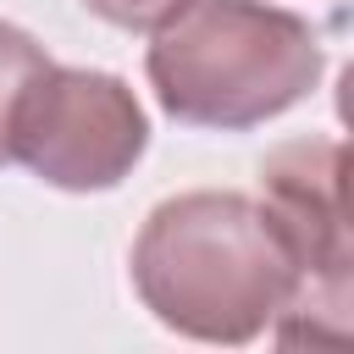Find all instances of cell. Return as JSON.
Wrapping results in <instances>:
<instances>
[{
	"label": "cell",
	"instance_id": "cell-1",
	"mask_svg": "<svg viewBox=\"0 0 354 354\" xmlns=\"http://www.w3.org/2000/svg\"><path fill=\"white\" fill-rule=\"evenodd\" d=\"M133 288L160 326L194 343H254L293 299V260L260 199L194 188L144 216Z\"/></svg>",
	"mask_w": 354,
	"mask_h": 354
},
{
	"label": "cell",
	"instance_id": "cell-6",
	"mask_svg": "<svg viewBox=\"0 0 354 354\" xmlns=\"http://www.w3.org/2000/svg\"><path fill=\"white\" fill-rule=\"evenodd\" d=\"M100 22H111V28H127V33H149L160 17H171L183 0H83Z\"/></svg>",
	"mask_w": 354,
	"mask_h": 354
},
{
	"label": "cell",
	"instance_id": "cell-4",
	"mask_svg": "<svg viewBox=\"0 0 354 354\" xmlns=\"http://www.w3.org/2000/svg\"><path fill=\"white\" fill-rule=\"evenodd\" d=\"M149 149V116L116 72L44 61L11 111V160L61 194H105Z\"/></svg>",
	"mask_w": 354,
	"mask_h": 354
},
{
	"label": "cell",
	"instance_id": "cell-5",
	"mask_svg": "<svg viewBox=\"0 0 354 354\" xmlns=\"http://www.w3.org/2000/svg\"><path fill=\"white\" fill-rule=\"evenodd\" d=\"M44 44L33 33H22L17 22H0V166L11 160V111L28 88V77L44 66Z\"/></svg>",
	"mask_w": 354,
	"mask_h": 354
},
{
	"label": "cell",
	"instance_id": "cell-2",
	"mask_svg": "<svg viewBox=\"0 0 354 354\" xmlns=\"http://www.w3.org/2000/svg\"><path fill=\"white\" fill-rule=\"evenodd\" d=\"M326 55L299 11L266 0H183L149 28L144 77L183 127L243 133L293 111Z\"/></svg>",
	"mask_w": 354,
	"mask_h": 354
},
{
	"label": "cell",
	"instance_id": "cell-3",
	"mask_svg": "<svg viewBox=\"0 0 354 354\" xmlns=\"http://www.w3.org/2000/svg\"><path fill=\"white\" fill-rule=\"evenodd\" d=\"M260 205L271 210L293 260V299L271 321L277 343H326V348L348 343L354 254L343 221V144L337 138L282 144L260 166Z\"/></svg>",
	"mask_w": 354,
	"mask_h": 354
}]
</instances>
